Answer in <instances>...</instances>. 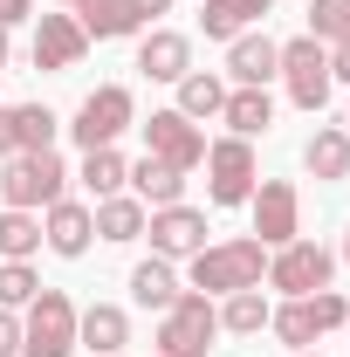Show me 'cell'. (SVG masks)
<instances>
[{"mask_svg":"<svg viewBox=\"0 0 350 357\" xmlns=\"http://www.w3.org/2000/svg\"><path fill=\"white\" fill-rule=\"evenodd\" d=\"M268 282V248L254 234H234V241H206L192 255V289L199 296H234V289H261Z\"/></svg>","mask_w":350,"mask_h":357,"instance_id":"obj_1","label":"cell"},{"mask_svg":"<svg viewBox=\"0 0 350 357\" xmlns=\"http://www.w3.org/2000/svg\"><path fill=\"white\" fill-rule=\"evenodd\" d=\"M62 185H69V165L55 151H14V158H0V199L21 206V213H48L55 199H69Z\"/></svg>","mask_w":350,"mask_h":357,"instance_id":"obj_2","label":"cell"},{"mask_svg":"<svg viewBox=\"0 0 350 357\" xmlns=\"http://www.w3.org/2000/svg\"><path fill=\"white\" fill-rule=\"evenodd\" d=\"M220 337V303L199 296V289H178V303L158 316V357H206Z\"/></svg>","mask_w":350,"mask_h":357,"instance_id":"obj_3","label":"cell"},{"mask_svg":"<svg viewBox=\"0 0 350 357\" xmlns=\"http://www.w3.org/2000/svg\"><path fill=\"white\" fill-rule=\"evenodd\" d=\"M199 165H206V199H213V206H248L254 185H261V158H254V144L234 137V131L213 137Z\"/></svg>","mask_w":350,"mask_h":357,"instance_id":"obj_4","label":"cell"},{"mask_svg":"<svg viewBox=\"0 0 350 357\" xmlns=\"http://www.w3.org/2000/svg\"><path fill=\"white\" fill-rule=\"evenodd\" d=\"M137 124V96L124 83H96L76 103V117H69V137L83 144V151H103V144H117V137Z\"/></svg>","mask_w":350,"mask_h":357,"instance_id":"obj_5","label":"cell"},{"mask_svg":"<svg viewBox=\"0 0 350 357\" xmlns=\"http://www.w3.org/2000/svg\"><path fill=\"white\" fill-rule=\"evenodd\" d=\"M21 357H76V303L48 282L21 310Z\"/></svg>","mask_w":350,"mask_h":357,"instance_id":"obj_6","label":"cell"},{"mask_svg":"<svg viewBox=\"0 0 350 357\" xmlns=\"http://www.w3.org/2000/svg\"><path fill=\"white\" fill-rule=\"evenodd\" d=\"M282 83H289V103L296 110H323L330 103V48L316 42V35H296V42H282Z\"/></svg>","mask_w":350,"mask_h":357,"instance_id":"obj_7","label":"cell"},{"mask_svg":"<svg viewBox=\"0 0 350 357\" xmlns=\"http://www.w3.org/2000/svg\"><path fill=\"white\" fill-rule=\"evenodd\" d=\"M330 275H337V255L303 234L268 255V289H282V296H316V289H330Z\"/></svg>","mask_w":350,"mask_h":357,"instance_id":"obj_8","label":"cell"},{"mask_svg":"<svg viewBox=\"0 0 350 357\" xmlns=\"http://www.w3.org/2000/svg\"><path fill=\"white\" fill-rule=\"evenodd\" d=\"M248 213H254V241H261L268 255L289 248L303 234V192H296V178H261L254 199H248Z\"/></svg>","mask_w":350,"mask_h":357,"instance_id":"obj_9","label":"cell"},{"mask_svg":"<svg viewBox=\"0 0 350 357\" xmlns=\"http://www.w3.org/2000/svg\"><path fill=\"white\" fill-rule=\"evenodd\" d=\"M137 131H144V158H158V165H172V172H199V158H206V131H199L192 117H178V110H151Z\"/></svg>","mask_w":350,"mask_h":357,"instance_id":"obj_10","label":"cell"},{"mask_svg":"<svg viewBox=\"0 0 350 357\" xmlns=\"http://www.w3.org/2000/svg\"><path fill=\"white\" fill-rule=\"evenodd\" d=\"M144 234H151V255L158 261H192L199 248H206V213L199 206H151L144 213Z\"/></svg>","mask_w":350,"mask_h":357,"instance_id":"obj_11","label":"cell"},{"mask_svg":"<svg viewBox=\"0 0 350 357\" xmlns=\"http://www.w3.org/2000/svg\"><path fill=\"white\" fill-rule=\"evenodd\" d=\"M83 55H89V35H83L76 14H42V21H35V69H55V76H62V69H76Z\"/></svg>","mask_w":350,"mask_h":357,"instance_id":"obj_12","label":"cell"},{"mask_svg":"<svg viewBox=\"0 0 350 357\" xmlns=\"http://www.w3.org/2000/svg\"><path fill=\"white\" fill-rule=\"evenodd\" d=\"M227 76H234V89H268L282 76V42H268V35H234V42H227Z\"/></svg>","mask_w":350,"mask_h":357,"instance_id":"obj_13","label":"cell"},{"mask_svg":"<svg viewBox=\"0 0 350 357\" xmlns=\"http://www.w3.org/2000/svg\"><path fill=\"white\" fill-rule=\"evenodd\" d=\"M42 241L62 255V261H83L89 241H96V220H89V206H83V199H55V206L42 213Z\"/></svg>","mask_w":350,"mask_h":357,"instance_id":"obj_14","label":"cell"},{"mask_svg":"<svg viewBox=\"0 0 350 357\" xmlns=\"http://www.w3.org/2000/svg\"><path fill=\"white\" fill-rule=\"evenodd\" d=\"M124 344H131V316L117 310V303H89V310H76V351L117 357Z\"/></svg>","mask_w":350,"mask_h":357,"instance_id":"obj_15","label":"cell"},{"mask_svg":"<svg viewBox=\"0 0 350 357\" xmlns=\"http://www.w3.org/2000/svg\"><path fill=\"white\" fill-rule=\"evenodd\" d=\"M137 69H144L151 83H178V76L192 69V42H185L178 28H151V35L137 42Z\"/></svg>","mask_w":350,"mask_h":357,"instance_id":"obj_16","label":"cell"},{"mask_svg":"<svg viewBox=\"0 0 350 357\" xmlns=\"http://www.w3.org/2000/svg\"><path fill=\"white\" fill-rule=\"evenodd\" d=\"M144 199L137 192H110V199H96L89 206V220H96V241H110V248H124V241H144Z\"/></svg>","mask_w":350,"mask_h":357,"instance_id":"obj_17","label":"cell"},{"mask_svg":"<svg viewBox=\"0 0 350 357\" xmlns=\"http://www.w3.org/2000/svg\"><path fill=\"white\" fill-rule=\"evenodd\" d=\"M76 21H83L89 42H131L137 28H144V14H137L131 0H83Z\"/></svg>","mask_w":350,"mask_h":357,"instance_id":"obj_18","label":"cell"},{"mask_svg":"<svg viewBox=\"0 0 350 357\" xmlns=\"http://www.w3.org/2000/svg\"><path fill=\"white\" fill-rule=\"evenodd\" d=\"M303 165L323 178V185L350 178V131H344V124H316V131H309V144H303Z\"/></svg>","mask_w":350,"mask_h":357,"instance_id":"obj_19","label":"cell"},{"mask_svg":"<svg viewBox=\"0 0 350 357\" xmlns=\"http://www.w3.org/2000/svg\"><path fill=\"white\" fill-rule=\"evenodd\" d=\"M220 124L234 137H268V124H275V96L268 89H227V103H220Z\"/></svg>","mask_w":350,"mask_h":357,"instance_id":"obj_20","label":"cell"},{"mask_svg":"<svg viewBox=\"0 0 350 357\" xmlns=\"http://www.w3.org/2000/svg\"><path fill=\"white\" fill-rule=\"evenodd\" d=\"M275 0H206L199 7V28H206V42H234V35H248L254 21H261Z\"/></svg>","mask_w":350,"mask_h":357,"instance_id":"obj_21","label":"cell"},{"mask_svg":"<svg viewBox=\"0 0 350 357\" xmlns=\"http://www.w3.org/2000/svg\"><path fill=\"white\" fill-rule=\"evenodd\" d=\"M131 303H137V310H158V316H165V310L178 303V268L158 261V255H151V261H137V268H131Z\"/></svg>","mask_w":350,"mask_h":357,"instance_id":"obj_22","label":"cell"},{"mask_svg":"<svg viewBox=\"0 0 350 357\" xmlns=\"http://www.w3.org/2000/svg\"><path fill=\"white\" fill-rule=\"evenodd\" d=\"M268 316H275V303H268L261 289H234V296H220V330H227V337H261Z\"/></svg>","mask_w":350,"mask_h":357,"instance_id":"obj_23","label":"cell"},{"mask_svg":"<svg viewBox=\"0 0 350 357\" xmlns=\"http://www.w3.org/2000/svg\"><path fill=\"white\" fill-rule=\"evenodd\" d=\"M178 117H192V124H199V117H220V103H227V83H220L213 69H185V76H178Z\"/></svg>","mask_w":350,"mask_h":357,"instance_id":"obj_24","label":"cell"},{"mask_svg":"<svg viewBox=\"0 0 350 357\" xmlns=\"http://www.w3.org/2000/svg\"><path fill=\"white\" fill-rule=\"evenodd\" d=\"M83 192L89 199H110V192H124V185H131V165H124V151H117V144H103V151H83Z\"/></svg>","mask_w":350,"mask_h":357,"instance_id":"obj_25","label":"cell"},{"mask_svg":"<svg viewBox=\"0 0 350 357\" xmlns=\"http://www.w3.org/2000/svg\"><path fill=\"white\" fill-rule=\"evenodd\" d=\"M131 192L144 199V206H178V199H185V172L158 165V158H137L131 165Z\"/></svg>","mask_w":350,"mask_h":357,"instance_id":"obj_26","label":"cell"},{"mask_svg":"<svg viewBox=\"0 0 350 357\" xmlns=\"http://www.w3.org/2000/svg\"><path fill=\"white\" fill-rule=\"evenodd\" d=\"M268 330L282 337V351H316V337H323V330H316V316H309V296H289L282 310L268 316Z\"/></svg>","mask_w":350,"mask_h":357,"instance_id":"obj_27","label":"cell"},{"mask_svg":"<svg viewBox=\"0 0 350 357\" xmlns=\"http://www.w3.org/2000/svg\"><path fill=\"white\" fill-rule=\"evenodd\" d=\"M35 248H42V213L0 206V261H28Z\"/></svg>","mask_w":350,"mask_h":357,"instance_id":"obj_28","label":"cell"},{"mask_svg":"<svg viewBox=\"0 0 350 357\" xmlns=\"http://www.w3.org/2000/svg\"><path fill=\"white\" fill-rule=\"evenodd\" d=\"M14 131H21V151H55L62 117H55L48 103H14Z\"/></svg>","mask_w":350,"mask_h":357,"instance_id":"obj_29","label":"cell"},{"mask_svg":"<svg viewBox=\"0 0 350 357\" xmlns=\"http://www.w3.org/2000/svg\"><path fill=\"white\" fill-rule=\"evenodd\" d=\"M42 296V275L28 261H0V310H28Z\"/></svg>","mask_w":350,"mask_h":357,"instance_id":"obj_30","label":"cell"},{"mask_svg":"<svg viewBox=\"0 0 350 357\" xmlns=\"http://www.w3.org/2000/svg\"><path fill=\"white\" fill-rule=\"evenodd\" d=\"M344 28H350V0H309V35H316L323 48L337 42Z\"/></svg>","mask_w":350,"mask_h":357,"instance_id":"obj_31","label":"cell"},{"mask_svg":"<svg viewBox=\"0 0 350 357\" xmlns=\"http://www.w3.org/2000/svg\"><path fill=\"white\" fill-rule=\"evenodd\" d=\"M309 316H316V330H344V323H350V303L337 296V289H316V296H309Z\"/></svg>","mask_w":350,"mask_h":357,"instance_id":"obj_32","label":"cell"},{"mask_svg":"<svg viewBox=\"0 0 350 357\" xmlns=\"http://www.w3.org/2000/svg\"><path fill=\"white\" fill-rule=\"evenodd\" d=\"M0 357H21V310H0Z\"/></svg>","mask_w":350,"mask_h":357,"instance_id":"obj_33","label":"cell"},{"mask_svg":"<svg viewBox=\"0 0 350 357\" xmlns=\"http://www.w3.org/2000/svg\"><path fill=\"white\" fill-rule=\"evenodd\" d=\"M330 83H350V28L330 42Z\"/></svg>","mask_w":350,"mask_h":357,"instance_id":"obj_34","label":"cell"},{"mask_svg":"<svg viewBox=\"0 0 350 357\" xmlns=\"http://www.w3.org/2000/svg\"><path fill=\"white\" fill-rule=\"evenodd\" d=\"M14 151H21V131H14V103H7L0 110V158H14Z\"/></svg>","mask_w":350,"mask_h":357,"instance_id":"obj_35","label":"cell"},{"mask_svg":"<svg viewBox=\"0 0 350 357\" xmlns=\"http://www.w3.org/2000/svg\"><path fill=\"white\" fill-rule=\"evenodd\" d=\"M28 7H35V0H0V28H14V21H28Z\"/></svg>","mask_w":350,"mask_h":357,"instance_id":"obj_36","label":"cell"},{"mask_svg":"<svg viewBox=\"0 0 350 357\" xmlns=\"http://www.w3.org/2000/svg\"><path fill=\"white\" fill-rule=\"evenodd\" d=\"M137 14H144V21H158V14H172V0H131Z\"/></svg>","mask_w":350,"mask_h":357,"instance_id":"obj_37","label":"cell"},{"mask_svg":"<svg viewBox=\"0 0 350 357\" xmlns=\"http://www.w3.org/2000/svg\"><path fill=\"white\" fill-rule=\"evenodd\" d=\"M7 55H14V42H7V28H0V69H7Z\"/></svg>","mask_w":350,"mask_h":357,"instance_id":"obj_38","label":"cell"},{"mask_svg":"<svg viewBox=\"0 0 350 357\" xmlns=\"http://www.w3.org/2000/svg\"><path fill=\"white\" fill-rule=\"evenodd\" d=\"M344 261H350V227H344Z\"/></svg>","mask_w":350,"mask_h":357,"instance_id":"obj_39","label":"cell"},{"mask_svg":"<svg viewBox=\"0 0 350 357\" xmlns=\"http://www.w3.org/2000/svg\"><path fill=\"white\" fill-rule=\"evenodd\" d=\"M289 357H323V351H289Z\"/></svg>","mask_w":350,"mask_h":357,"instance_id":"obj_40","label":"cell"},{"mask_svg":"<svg viewBox=\"0 0 350 357\" xmlns=\"http://www.w3.org/2000/svg\"><path fill=\"white\" fill-rule=\"evenodd\" d=\"M62 7H69V14H76V7H83V0H62Z\"/></svg>","mask_w":350,"mask_h":357,"instance_id":"obj_41","label":"cell"},{"mask_svg":"<svg viewBox=\"0 0 350 357\" xmlns=\"http://www.w3.org/2000/svg\"><path fill=\"white\" fill-rule=\"evenodd\" d=\"M344 131H350V103H344Z\"/></svg>","mask_w":350,"mask_h":357,"instance_id":"obj_42","label":"cell"},{"mask_svg":"<svg viewBox=\"0 0 350 357\" xmlns=\"http://www.w3.org/2000/svg\"><path fill=\"white\" fill-rule=\"evenodd\" d=\"M344 330H350V323H344Z\"/></svg>","mask_w":350,"mask_h":357,"instance_id":"obj_43","label":"cell"},{"mask_svg":"<svg viewBox=\"0 0 350 357\" xmlns=\"http://www.w3.org/2000/svg\"><path fill=\"white\" fill-rule=\"evenodd\" d=\"M117 357H124V351H117Z\"/></svg>","mask_w":350,"mask_h":357,"instance_id":"obj_44","label":"cell"}]
</instances>
